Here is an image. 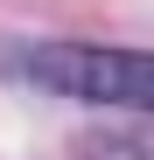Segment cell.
Instances as JSON below:
<instances>
[{
    "mask_svg": "<svg viewBox=\"0 0 154 160\" xmlns=\"http://www.w3.org/2000/svg\"><path fill=\"white\" fill-rule=\"evenodd\" d=\"M21 77L56 98L154 112V49H98V42H42L21 56Z\"/></svg>",
    "mask_w": 154,
    "mask_h": 160,
    "instance_id": "obj_1",
    "label": "cell"
}]
</instances>
